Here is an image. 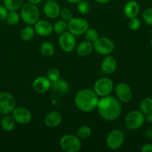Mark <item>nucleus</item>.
<instances>
[{"label": "nucleus", "instance_id": "nucleus-13", "mask_svg": "<svg viewBox=\"0 0 152 152\" xmlns=\"http://www.w3.org/2000/svg\"><path fill=\"white\" fill-rule=\"evenodd\" d=\"M115 92L118 99L124 103H128L132 99L131 87L125 83H120L115 87Z\"/></svg>", "mask_w": 152, "mask_h": 152}, {"label": "nucleus", "instance_id": "nucleus-40", "mask_svg": "<svg viewBox=\"0 0 152 152\" xmlns=\"http://www.w3.org/2000/svg\"><path fill=\"white\" fill-rule=\"evenodd\" d=\"M95 1H96V2L99 3V4H107V3L110 2L111 0H95Z\"/></svg>", "mask_w": 152, "mask_h": 152}, {"label": "nucleus", "instance_id": "nucleus-42", "mask_svg": "<svg viewBox=\"0 0 152 152\" xmlns=\"http://www.w3.org/2000/svg\"><path fill=\"white\" fill-rule=\"evenodd\" d=\"M150 44H151V47H152V38L151 39V41H150Z\"/></svg>", "mask_w": 152, "mask_h": 152}, {"label": "nucleus", "instance_id": "nucleus-2", "mask_svg": "<svg viewBox=\"0 0 152 152\" xmlns=\"http://www.w3.org/2000/svg\"><path fill=\"white\" fill-rule=\"evenodd\" d=\"M98 96L94 90L89 88H83L78 91L74 98L76 108L82 112H92L96 109L98 105Z\"/></svg>", "mask_w": 152, "mask_h": 152}, {"label": "nucleus", "instance_id": "nucleus-23", "mask_svg": "<svg viewBox=\"0 0 152 152\" xmlns=\"http://www.w3.org/2000/svg\"><path fill=\"white\" fill-rule=\"evenodd\" d=\"M55 48L54 45L50 42H44L40 45V52L46 57H51L54 55Z\"/></svg>", "mask_w": 152, "mask_h": 152}, {"label": "nucleus", "instance_id": "nucleus-17", "mask_svg": "<svg viewBox=\"0 0 152 152\" xmlns=\"http://www.w3.org/2000/svg\"><path fill=\"white\" fill-rule=\"evenodd\" d=\"M63 117L60 112L57 111H51L46 114L44 118V123L47 127L54 129L62 123Z\"/></svg>", "mask_w": 152, "mask_h": 152}, {"label": "nucleus", "instance_id": "nucleus-34", "mask_svg": "<svg viewBox=\"0 0 152 152\" xmlns=\"http://www.w3.org/2000/svg\"><path fill=\"white\" fill-rule=\"evenodd\" d=\"M128 26L132 31H138L141 27V21L137 17L131 18L128 22Z\"/></svg>", "mask_w": 152, "mask_h": 152}, {"label": "nucleus", "instance_id": "nucleus-7", "mask_svg": "<svg viewBox=\"0 0 152 152\" xmlns=\"http://www.w3.org/2000/svg\"><path fill=\"white\" fill-rule=\"evenodd\" d=\"M93 90L100 97L108 96L113 90V81L109 77H101L94 83Z\"/></svg>", "mask_w": 152, "mask_h": 152}, {"label": "nucleus", "instance_id": "nucleus-30", "mask_svg": "<svg viewBox=\"0 0 152 152\" xmlns=\"http://www.w3.org/2000/svg\"><path fill=\"white\" fill-rule=\"evenodd\" d=\"M84 35L86 41L90 42L92 43L95 42L97 40V39L99 37L98 31L96 30L93 29V28H88L87 31L85 32Z\"/></svg>", "mask_w": 152, "mask_h": 152}, {"label": "nucleus", "instance_id": "nucleus-1", "mask_svg": "<svg viewBox=\"0 0 152 152\" xmlns=\"http://www.w3.org/2000/svg\"><path fill=\"white\" fill-rule=\"evenodd\" d=\"M96 109L104 120L114 121L120 117L122 107L117 97L108 95L99 99Z\"/></svg>", "mask_w": 152, "mask_h": 152}, {"label": "nucleus", "instance_id": "nucleus-10", "mask_svg": "<svg viewBox=\"0 0 152 152\" xmlns=\"http://www.w3.org/2000/svg\"><path fill=\"white\" fill-rule=\"evenodd\" d=\"M125 141V135L121 130L110 131L106 137V144L110 150H117L122 147Z\"/></svg>", "mask_w": 152, "mask_h": 152}, {"label": "nucleus", "instance_id": "nucleus-32", "mask_svg": "<svg viewBox=\"0 0 152 152\" xmlns=\"http://www.w3.org/2000/svg\"><path fill=\"white\" fill-rule=\"evenodd\" d=\"M46 77L52 83V82L56 81L58 79L61 78V74H60V71L57 68H52L47 71Z\"/></svg>", "mask_w": 152, "mask_h": 152}, {"label": "nucleus", "instance_id": "nucleus-18", "mask_svg": "<svg viewBox=\"0 0 152 152\" xmlns=\"http://www.w3.org/2000/svg\"><path fill=\"white\" fill-rule=\"evenodd\" d=\"M101 71L105 74H112L117 68V61L113 56L107 55L103 59L101 64Z\"/></svg>", "mask_w": 152, "mask_h": 152}, {"label": "nucleus", "instance_id": "nucleus-26", "mask_svg": "<svg viewBox=\"0 0 152 152\" xmlns=\"http://www.w3.org/2000/svg\"><path fill=\"white\" fill-rule=\"evenodd\" d=\"M68 30V24L66 21L61 19L55 22L53 25V31L57 34H61Z\"/></svg>", "mask_w": 152, "mask_h": 152}, {"label": "nucleus", "instance_id": "nucleus-27", "mask_svg": "<svg viewBox=\"0 0 152 152\" xmlns=\"http://www.w3.org/2000/svg\"><path fill=\"white\" fill-rule=\"evenodd\" d=\"M139 110L145 115L152 111V98L145 97L139 103Z\"/></svg>", "mask_w": 152, "mask_h": 152}, {"label": "nucleus", "instance_id": "nucleus-22", "mask_svg": "<svg viewBox=\"0 0 152 152\" xmlns=\"http://www.w3.org/2000/svg\"><path fill=\"white\" fill-rule=\"evenodd\" d=\"M16 121L14 120L12 115L10 114H5L1 118L0 122V126L3 131L7 132H12L16 126Z\"/></svg>", "mask_w": 152, "mask_h": 152}, {"label": "nucleus", "instance_id": "nucleus-38", "mask_svg": "<svg viewBox=\"0 0 152 152\" xmlns=\"http://www.w3.org/2000/svg\"><path fill=\"white\" fill-rule=\"evenodd\" d=\"M145 121L152 124V111L145 114Z\"/></svg>", "mask_w": 152, "mask_h": 152}, {"label": "nucleus", "instance_id": "nucleus-37", "mask_svg": "<svg viewBox=\"0 0 152 152\" xmlns=\"http://www.w3.org/2000/svg\"><path fill=\"white\" fill-rule=\"evenodd\" d=\"M142 152H152V143H145L141 147Z\"/></svg>", "mask_w": 152, "mask_h": 152}, {"label": "nucleus", "instance_id": "nucleus-31", "mask_svg": "<svg viewBox=\"0 0 152 152\" xmlns=\"http://www.w3.org/2000/svg\"><path fill=\"white\" fill-rule=\"evenodd\" d=\"M77 9L81 14H86L90 10V4L87 1L81 0L77 3Z\"/></svg>", "mask_w": 152, "mask_h": 152}, {"label": "nucleus", "instance_id": "nucleus-39", "mask_svg": "<svg viewBox=\"0 0 152 152\" xmlns=\"http://www.w3.org/2000/svg\"><path fill=\"white\" fill-rule=\"evenodd\" d=\"M28 2L31 3V4H38L40 3H41L43 1V0H28Z\"/></svg>", "mask_w": 152, "mask_h": 152}, {"label": "nucleus", "instance_id": "nucleus-21", "mask_svg": "<svg viewBox=\"0 0 152 152\" xmlns=\"http://www.w3.org/2000/svg\"><path fill=\"white\" fill-rule=\"evenodd\" d=\"M93 50V44L90 42L83 41L79 43L76 47V52L77 55L82 57L87 56Z\"/></svg>", "mask_w": 152, "mask_h": 152}, {"label": "nucleus", "instance_id": "nucleus-8", "mask_svg": "<svg viewBox=\"0 0 152 152\" xmlns=\"http://www.w3.org/2000/svg\"><path fill=\"white\" fill-rule=\"evenodd\" d=\"M16 101L14 96L8 92H0V114H11L16 108Z\"/></svg>", "mask_w": 152, "mask_h": 152}, {"label": "nucleus", "instance_id": "nucleus-5", "mask_svg": "<svg viewBox=\"0 0 152 152\" xmlns=\"http://www.w3.org/2000/svg\"><path fill=\"white\" fill-rule=\"evenodd\" d=\"M60 146L65 152H77L81 148V140L77 135L68 134L61 138Z\"/></svg>", "mask_w": 152, "mask_h": 152}, {"label": "nucleus", "instance_id": "nucleus-19", "mask_svg": "<svg viewBox=\"0 0 152 152\" xmlns=\"http://www.w3.org/2000/svg\"><path fill=\"white\" fill-rule=\"evenodd\" d=\"M139 4L134 0L128 1L124 6V13L128 19L137 17L139 13Z\"/></svg>", "mask_w": 152, "mask_h": 152}, {"label": "nucleus", "instance_id": "nucleus-33", "mask_svg": "<svg viewBox=\"0 0 152 152\" xmlns=\"http://www.w3.org/2000/svg\"><path fill=\"white\" fill-rule=\"evenodd\" d=\"M142 19L145 23L152 25V7H148L142 13Z\"/></svg>", "mask_w": 152, "mask_h": 152}, {"label": "nucleus", "instance_id": "nucleus-12", "mask_svg": "<svg viewBox=\"0 0 152 152\" xmlns=\"http://www.w3.org/2000/svg\"><path fill=\"white\" fill-rule=\"evenodd\" d=\"M11 114L12 117L18 124H28L32 120V114L31 111L25 107H16Z\"/></svg>", "mask_w": 152, "mask_h": 152}, {"label": "nucleus", "instance_id": "nucleus-43", "mask_svg": "<svg viewBox=\"0 0 152 152\" xmlns=\"http://www.w3.org/2000/svg\"><path fill=\"white\" fill-rule=\"evenodd\" d=\"M46 1H57V0H46Z\"/></svg>", "mask_w": 152, "mask_h": 152}, {"label": "nucleus", "instance_id": "nucleus-20", "mask_svg": "<svg viewBox=\"0 0 152 152\" xmlns=\"http://www.w3.org/2000/svg\"><path fill=\"white\" fill-rule=\"evenodd\" d=\"M51 88L58 94H66L69 91V83L66 80L62 79H58L56 81H54L52 83Z\"/></svg>", "mask_w": 152, "mask_h": 152}, {"label": "nucleus", "instance_id": "nucleus-6", "mask_svg": "<svg viewBox=\"0 0 152 152\" xmlns=\"http://www.w3.org/2000/svg\"><path fill=\"white\" fill-rule=\"evenodd\" d=\"M93 44V49L97 53L102 56L110 55L115 48L114 42L111 39L106 37H98Z\"/></svg>", "mask_w": 152, "mask_h": 152}, {"label": "nucleus", "instance_id": "nucleus-36", "mask_svg": "<svg viewBox=\"0 0 152 152\" xmlns=\"http://www.w3.org/2000/svg\"><path fill=\"white\" fill-rule=\"evenodd\" d=\"M8 10L5 7L4 4H0V20H5Z\"/></svg>", "mask_w": 152, "mask_h": 152}, {"label": "nucleus", "instance_id": "nucleus-44", "mask_svg": "<svg viewBox=\"0 0 152 152\" xmlns=\"http://www.w3.org/2000/svg\"><path fill=\"white\" fill-rule=\"evenodd\" d=\"M3 1V0H0V1Z\"/></svg>", "mask_w": 152, "mask_h": 152}, {"label": "nucleus", "instance_id": "nucleus-16", "mask_svg": "<svg viewBox=\"0 0 152 152\" xmlns=\"http://www.w3.org/2000/svg\"><path fill=\"white\" fill-rule=\"evenodd\" d=\"M34 28L36 34L40 37H48L53 31V25L49 22L43 19L37 21Z\"/></svg>", "mask_w": 152, "mask_h": 152}, {"label": "nucleus", "instance_id": "nucleus-24", "mask_svg": "<svg viewBox=\"0 0 152 152\" xmlns=\"http://www.w3.org/2000/svg\"><path fill=\"white\" fill-rule=\"evenodd\" d=\"M34 34H35L34 28L31 25H28L21 31L20 37L23 41L29 42L34 38Z\"/></svg>", "mask_w": 152, "mask_h": 152}, {"label": "nucleus", "instance_id": "nucleus-35", "mask_svg": "<svg viewBox=\"0 0 152 152\" xmlns=\"http://www.w3.org/2000/svg\"><path fill=\"white\" fill-rule=\"evenodd\" d=\"M60 15H61V16L62 17V19H63V20L66 21V22H68V21H69L70 19L73 18L72 13L71 10L69 8H67V7H64V8L61 9V14Z\"/></svg>", "mask_w": 152, "mask_h": 152}, {"label": "nucleus", "instance_id": "nucleus-25", "mask_svg": "<svg viewBox=\"0 0 152 152\" xmlns=\"http://www.w3.org/2000/svg\"><path fill=\"white\" fill-rule=\"evenodd\" d=\"M4 5L10 10H17L21 8L23 4V0H3Z\"/></svg>", "mask_w": 152, "mask_h": 152}, {"label": "nucleus", "instance_id": "nucleus-3", "mask_svg": "<svg viewBox=\"0 0 152 152\" xmlns=\"http://www.w3.org/2000/svg\"><path fill=\"white\" fill-rule=\"evenodd\" d=\"M40 10L37 4H31L30 2L22 4L20 8V18L28 25H34L36 22L40 20Z\"/></svg>", "mask_w": 152, "mask_h": 152}, {"label": "nucleus", "instance_id": "nucleus-11", "mask_svg": "<svg viewBox=\"0 0 152 152\" xmlns=\"http://www.w3.org/2000/svg\"><path fill=\"white\" fill-rule=\"evenodd\" d=\"M58 44L61 50L66 53H70L73 51L76 48L75 36L73 35L69 31H66L60 34Z\"/></svg>", "mask_w": 152, "mask_h": 152}, {"label": "nucleus", "instance_id": "nucleus-29", "mask_svg": "<svg viewBox=\"0 0 152 152\" xmlns=\"http://www.w3.org/2000/svg\"><path fill=\"white\" fill-rule=\"evenodd\" d=\"M19 19H20V15L17 13L16 10H10L7 13L5 20L9 25H16V24L19 23Z\"/></svg>", "mask_w": 152, "mask_h": 152}, {"label": "nucleus", "instance_id": "nucleus-9", "mask_svg": "<svg viewBox=\"0 0 152 152\" xmlns=\"http://www.w3.org/2000/svg\"><path fill=\"white\" fill-rule=\"evenodd\" d=\"M67 24H68V31L75 37L84 34L89 28V23L87 20L83 18H72L68 21Z\"/></svg>", "mask_w": 152, "mask_h": 152}, {"label": "nucleus", "instance_id": "nucleus-4", "mask_svg": "<svg viewBox=\"0 0 152 152\" xmlns=\"http://www.w3.org/2000/svg\"><path fill=\"white\" fill-rule=\"evenodd\" d=\"M145 122V115L140 110L130 111L125 118V126L130 130L140 129Z\"/></svg>", "mask_w": 152, "mask_h": 152}, {"label": "nucleus", "instance_id": "nucleus-14", "mask_svg": "<svg viewBox=\"0 0 152 152\" xmlns=\"http://www.w3.org/2000/svg\"><path fill=\"white\" fill-rule=\"evenodd\" d=\"M44 14L49 19H56L61 14V6L56 1H47L43 5Z\"/></svg>", "mask_w": 152, "mask_h": 152}, {"label": "nucleus", "instance_id": "nucleus-28", "mask_svg": "<svg viewBox=\"0 0 152 152\" xmlns=\"http://www.w3.org/2000/svg\"><path fill=\"white\" fill-rule=\"evenodd\" d=\"M92 134V129L89 126H82L77 130L76 135L80 138V140L88 139Z\"/></svg>", "mask_w": 152, "mask_h": 152}, {"label": "nucleus", "instance_id": "nucleus-41", "mask_svg": "<svg viewBox=\"0 0 152 152\" xmlns=\"http://www.w3.org/2000/svg\"><path fill=\"white\" fill-rule=\"evenodd\" d=\"M68 2H70V3H73V4H77V2H79L80 1H81V0H66Z\"/></svg>", "mask_w": 152, "mask_h": 152}, {"label": "nucleus", "instance_id": "nucleus-15", "mask_svg": "<svg viewBox=\"0 0 152 152\" xmlns=\"http://www.w3.org/2000/svg\"><path fill=\"white\" fill-rule=\"evenodd\" d=\"M52 82L46 77H38L33 81L32 88L37 93L44 94L51 88Z\"/></svg>", "mask_w": 152, "mask_h": 152}]
</instances>
